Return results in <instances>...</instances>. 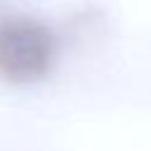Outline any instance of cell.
<instances>
[{
	"mask_svg": "<svg viewBox=\"0 0 151 151\" xmlns=\"http://www.w3.org/2000/svg\"><path fill=\"white\" fill-rule=\"evenodd\" d=\"M59 42L54 31L28 14L0 17V80L31 85L42 80L57 64Z\"/></svg>",
	"mask_w": 151,
	"mask_h": 151,
	"instance_id": "1",
	"label": "cell"
}]
</instances>
